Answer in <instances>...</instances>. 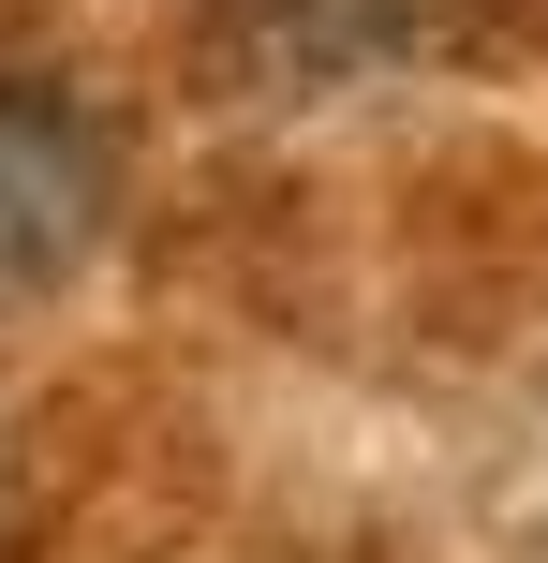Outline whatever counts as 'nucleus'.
Segmentation results:
<instances>
[{"label":"nucleus","instance_id":"f257e3e1","mask_svg":"<svg viewBox=\"0 0 548 563\" xmlns=\"http://www.w3.org/2000/svg\"><path fill=\"white\" fill-rule=\"evenodd\" d=\"M104 208H119V164L89 134V104L75 89H0V297L59 282L104 238Z\"/></svg>","mask_w":548,"mask_h":563},{"label":"nucleus","instance_id":"f03ea898","mask_svg":"<svg viewBox=\"0 0 548 563\" xmlns=\"http://www.w3.org/2000/svg\"><path fill=\"white\" fill-rule=\"evenodd\" d=\"M460 30V0H237V45L297 89H356V75H401Z\"/></svg>","mask_w":548,"mask_h":563}]
</instances>
